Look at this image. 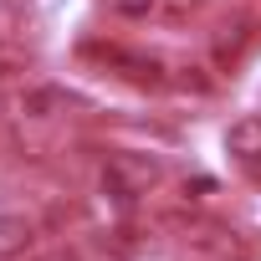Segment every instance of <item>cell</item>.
Returning a JSON list of instances; mask_svg holds the SVG:
<instances>
[{
	"mask_svg": "<svg viewBox=\"0 0 261 261\" xmlns=\"http://www.w3.org/2000/svg\"><path fill=\"white\" fill-rule=\"evenodd\" d=\"M159 185V164L144 159V154H113L108 169H102V190L118 195V200H139Z\"/></svg>",
	"mask_w": 261,
	"mask_h": 261,
	"instance_id": "obj_1",
	"label": "cell"
},
{
	"mask_svg": "<svg viewBox=\"0 0 261 261\" xmlns=\"http://www.w3.org/2000/svg\"><path fill=\"white\" fill-rule=\"evenodd\" d=\"M225 154H230L236 164H246V169L261 164V118H256V113H246V118H236V123L225 128Z\"/></svg>",
	"mask_w": 261,
	"mask_h": 261,
	"instance_id": "obj_2",
	"label": "cell"
},
{
	"mask_svg": "<svg viewBox=\"0 0 261 261\" xmlns=\"http://www.w3.org/2000/svg\"><path fill=\"white\" fill-rule=\"evenodd\" d=\"M31 246V220L26 215H0V256H16Z\"/></svg>",
	"mask_w": 261,
	"mask_h": 261,
	"instance_id": "obj_3",
	"label": "cell"
},
{
	"mask_svg": "<svg viewBox=\"0 0 261 261\" xmlns=\"http://www.w3.org/2000/svg\"><path fill=\"white\" fill-rule=\"evenodd\" d=\"M241 46H246V26H236V36H220V41H215V57H220V62H236Z\"/></svg>",
	"mask_w": 261,
	"mask_h": 261,
	"instance_id": "obj_4",
	"label": "cell"
}]
</instances>
